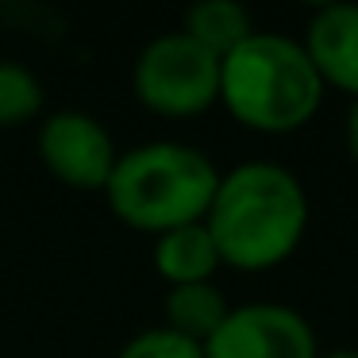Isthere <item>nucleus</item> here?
<instances>
[{
    "mask_svg": "<svg viewBox=\"0 0 358 358\" xmlns=\"http://www.w3.org/2000/svg\"><path fill=\"white\" fill-rule=\"evenodd\" d=\"M39 158L62 185L93 193V189L108 185L112 170H116V143H112L108 127L96 116L78 108L55 112L43 120L39 127Z\"/></svg>",
    "mask_w": 358,
    "mask_h": 358,
    "instance_id": "423d86ee",
    "label": "nucleus"
},
{
    "mask_svg": "<svg viewBox=\"0 0 358 358\" xmlns=\"http://www.w3.org/2000/svg\"><path fill=\"white\" fill-rule=\"evenodd\" d=\"M204 358H320L312 324L289 304L255 301L227 312Z\"/></svg>",
    "mask_w": 358,
    "mask_h": 358,
    "instance_id": "39448f33",
    "label": "nucleus"
},
{
    "mask_svg": "<svg viewBox=\"0 0 358 358\" xmlns=\"http://www.w3.org/2000/svg\"><path fill=\"white\" fill-rule=\"evenodd\" d=\"M324 101V81L304 47L278 31H255L220 58V104L258 135L301 131Z\"/></svg>",
    "mask_w": 358,
    "mask_h": 358,
    "instance_id": "f03ea898",
    "label": "nucleus"
},
{
    "mask_svg": "<svg viewBox=\"0 0 358 358\" xmlns=\"http://www.w3.org/2000/svg\"><path fill=\"white\" fill-rule=\"evenodd\" d=\"M320 81L358 101V4H324L301 39Z\"/></svg>",
    "mask_w": 358,
    "mask_h": 358,
    "instance_id": "0eeeda50",
    "label": "nucleus"
},
{
    "mask_svg": "<svg viewBox=\"0 0 358 358\" xmlns=\"http://www.w3.org/2000/svg\"><path fill=\"white\" fill-rule=\"evenodd\" d=\"M43 112V81L24 62L0 58V127H20Z\"/></svg>",
    "mask_w": 358,
    "mask_h": 358,
    "instance_id": "9b49d317",
    "label": "nucleus"
},
{
    "mask_svg": "<svg viewBox=\"0 0 358 358\" xmlns=\"http://www.w3.org/2000/svg\"><path fill=\"white\" fill-rule=\"evenodd\" d=\"M131 85L135 96L158 116H201L220 101V58L185 31L158 35L135 58Z\"/></svg>",
    "mask_w": 358,
    "mask_h": 358,
    "instance_id": "20e7f679",
    "label": "nucleus"
},
{
    "mask_svg": "<svg viewBox=\"0 0 358 358\" xmlns=\"http://www.w3.org/2000/svg\"><path fill=\"white\" fill-rule=\"evenodd\" d=\"M320 358H358V350H331V355H320Z\"/></svg>",
    "mask_w": 358,
    "mask_h": 358,
    "instance_id": "4468645a",
    "label": "nucleus"
},
{
    "mask_svg": "<svg viewBox=\"0 0 358 358\" xmlns=\"http://www.w3.org/2000/svg\"><path fill=\"white\" fill-rule=\"evenodd\" d=\"M116 358H204V347L162 324V327H147L135 339H127Z\"/></svg>",
    "mask_w": 358,
    "mask_h": 358,
    "instance_id": "f8f14e48",
    "label": "nucleus"
},
{
    "mask_svg": "<svg viewBox=\"0 0 358 358\" xmlns=\"http://www.w3.org/2000/svg\"><path fill=\"white\" fill-rule=\"evenodd\" d=\"M347 155L358 162V101H350V108H347Z\"/></svg>",
    "mask_w": 358,
    "mask_h": 358,
    "instance_id": "ddd939ff",
    "label": "nucleus"
},
{
    "mask_svg": "<svg viewBox=\"0 0 358 358\" xmlns=\"http://www.w3.org/2000/svg\"><path fill=\"white\" fill-rule=\"evenodd\" d=\"M231 304L212 281H196V285H173L166 293V327L193 343H208L227 320Z\"/></svg>",
    "mask_w": 358,
    "mask_h": 358,
    "instance_id": "1a4fd4ad",
    "label": "nucleus"
},
{
    "mask_svg": "<svg viewBox=\"0 0 358 358\" xmlns=\"http://www.w3.org/2000/svg\"><path fill=\"white\" fill-rule=\"evenodd\" d=\"M204 227L224 266L273 270L296 255L308 231V196L301 178L285 166L243 162L220 173Z\"/></svg>",
    "mask_w": 358,
    "mask_h": 358,
    "instance_id": "f257e3e1",
    "label": "nucleus"
},
{
    "mask_svg": "<svg viewBox=\"0 0 358 358\" xmlns=\"http://www.w3.org/2000/svg\"><path fill=\"white\" fill-rule=\"evenodd\" d=\"M220 266H224L220 262V250L204 224L173 227V231L158 235V243H155V270H158V278H166L170 289L212 281V273Z\"/></svg>",
    "mask_w": 358,
    "mask_h": 358,
    "instance_id": "6e6552de",
    "label": "nucleus"
},
{
    "mask_svg": "<svg viewBox=\"0 0 358 358\" xmlns=\"http://www.w3.org/2000/svg\"><path fill=\"white\" fill-rule=\"evenodd\" d=\"M220 170L204 150L173 139H155L116 158L104 196L116 220L135 231L166 235L185 224H204Z\"/></svg>",
    "mask_w": 358,
    "mask_h": 358,
    "instance_id": "7ed1b4c3",
    "label": "nucleus"
},
{
    "mask_svg": "<svg viewBox=\"0 0 358 358\" xmlns=\"http://www.w3.org/2000/svg\"><path fill=\"white\" fill-rule=\"evenodd\" d=\"M181 31L193 43H201L204 50H212L216 58H227L239 43L255 35V24H250V12L235 0H201L185 12Z\"/></svg>",
    "mask_w": 358,
    "mask_h": 358,
    "instance_id": "9d476101",
    "label": "nucleus"
}]
</instances>
